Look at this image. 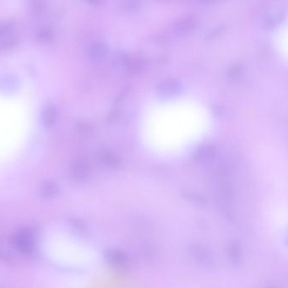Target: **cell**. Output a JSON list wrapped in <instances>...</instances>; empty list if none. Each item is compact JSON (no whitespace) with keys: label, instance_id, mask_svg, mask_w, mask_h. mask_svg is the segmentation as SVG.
Segmentation results:
<instances>
[{"label":"cell","instance_id":"obj_1","mask_svg":"<svg viewBox=\"0 0 288 288\" xmlns=\"http://www.w3.org/2000/svg\"><path fill=\"white\" fill-rule=\"evenodd\" d=\"M13 244L23 254H31L35 250L36 234L31 228H22L14 234Z\"/></svg>","mask_w":288,"mask_h":288},{"label":"cell","instance_id":"obj_2","mask_svg":"<svg viewBox=\"0 0 288 288\" xmlns=\"http://www.w3.org/2000/svg\"><path fill=\"white\" fill-rule=\"evenodd\" d=\"M189 255L198 266L205 269L212 268L214 266V257L212 251L207 247L198 243L192 244L189 246Z\"/></svg>","mask_w":288,"mask_h":288},{"label":"cell","instance_id":"obj_3","mask_svg":"<svg viewBox=\"0 0 288 288\" xmlns=\"http://www.w3.org/2000/svg\"><path fill=\"white\" fill-rule=\"evenodd\" d=\"M71 172L74 180L79 182H85L90 179L92 170L88 162L84 159H79L72 164Z\"/></svg>","mask_w":288,"mask_h":288},{"label":"cell","instance_id":"obj_4","mask_svg":"<svg viewBox=\"0 0 288 288\" xmlns=\"http://www.w3.org/2000/svg\"><path fill=\"white\" fill-rule=\"evenodd\" d=\"M103 256L104 259H106L107 262L116 267L125 266L128 262V257L126 255V253L119 249H114V248L107 249L103 252Z\"/></svg>","mask_w":288,"mask_h":288},{"label":"cell","instance_id":"obj_5","mask_svg":"<svg viewBox=\"0 0 288 288\" xmlns=\"http://www.w3.org/2000/svg\"><path fill=\"white\" fill-rule=\"evenodd\" d=\"M196 19L192 16H184L173 24V30L180 35H185L196 28Z\"/></svg>","mask_w":288,"mask_h":288},{"label":"cell","instance_id":"obj_6","mask_svg":"<svg viewBox=\"0 0 288 288\" xmlns=\"http://www.w3.org/2000/svg\"><path fill=\"white\" fill-rule=\"evenodd\" d=\"M58 119V109L54 104L48 103L42 112V122L47 128L54 127Z\"/></svg>","mask_w":288,"mask_h":288},{"label":"cell","instance_id":"obj_7","mask_svg":"<svg viewBox=\"0 0 288 288\" xmlns=\"http://www.w3.org/2000/svg\"><path fill=\"white\" fill-rule=\"evenodd\" d=\"M182 84L175 79H167L157 85V89L164 95H174L182 90Z\"/></svg>","mask_w":288,"mask_h":288},{"label":"cell","instance_id":"obj_8","mask_svg":"<svg viewBox=\"0 0 288 288\" xmlns=\"http://www.w3.org/2000/svg\"><path fill=\"white\" fill-rule=\"evenodd\" d=\"M108 48L103 42H95L87 48V55L92 60H100L106 57Z\"/></svg>","mask_w":288,"mask_h":288},{"label":"cell","instance_id":"obj_9","mask_svg":"<svg viewBox=\"0 0 288 288\" xmlns=\"http://www.w3.org/2000/svg\"><path fill=\"white\" fill-rule=\"evenodd\" d=\"M217 150L213 144H205L196 150L194 157L196 161L200 162H206L212 161L216 156Z\"/></svg>","mask_w":288,"mask_h":288},{"label":"cell","instance_id":"obj_10","mask_svg":"<svg viewBox=\"0 0 288 288\" xmlns=\"http://www.w3.org/2000/svg\"><path fill=\"white\" fill-rule=\"evenodd\" d=\"M60 189L56 182L52 180H47L42 183L40 188L41 196L47 199L54 198L59 195Z\"/></svg>","mask_w":288,"mask_h":288},{"label":"cell","instance_id":"obj_11","mask_svg":"<svg viewBox=\"0 0 288 288\" xmlns=\"http://www.w3.org/2000/svg\"><path fill=\"white\" fill-rule=\"evenodd\" d=\"M228 255L233 265L239 266L243 259V251H242L240 243L237 241L231 242L228 244Z\"/></svg>","mask_w":288,"mask_h":288},{"label":"cell","instance_id":"obj_12","mask_svg":"<svg viewBox=\"0 0 288 288\" xmlns=\"http://www.w3.org/2000/svg\"><path fill=\"white\" fill-rule=\"evenodd\" d=\"M99 158L104 165L111 168H117L121 164L120 157L117 154L108 150H103L101 151L99 153Z\"/></svg>","mask_w":288,"mask_h":288},{"label":"cell","instance_id":"obj_13","mask_svg":"<svg viewBox=\"0 0 288 288\" xmlns=\"http://www.w3.org/2000/svg\"><path fill=\"white\" fill-rule=\"evenodd\" d=\"M131 57L125 52H119L112 58V64L116 67L127 68Z\"/></svg>","mask_w":288,"mask_h":288},{"label":"cell","instance_id":"obj_14","mask_svg":"<svg viewBox=\"0 0 288 288\" xmlns=\"http://www.w3.org/2000/svg\"><path fill=\"white\" fill-rule=\"evenodd\" d=\"M243 73H244V65L241 63H236L231 65L227 74L230 80H237L243 76Z\"/></svg>","mask_w":288,"mask_h":288},{"label":"cell","instance_id":"obj_15","mask_svg":"<svg viewBox=\"0 0 288 288\" xmlns=\"http://www.w3.org/2000/svg\"><path fill=\"white\" fill-rule=\"evenodd\" d=\"M18 87V80L16 77L6 76L0 79V90H14Z\"/></svg>","mask_w":288,"mask_h":288},{"label":"cell","instance_id":"obj_16","mask_svg":"<svg viewBox=\"0 0 288 288\" xmlns=\"http://www.w3.org/2000/svg\"><path fill=\"white\" fill-rule=\"evenodd\" d=\"M144 66H145V59L143 57L138 56V57L130 58V61L126 69H128V71L131 72H139L141 70H143Z\"/></svg>","mask_w":288,"mask_h":288},{"label":"cell","instance_id":"obj_17","mask_svg":"<svg viewBox=\"0 0 288 288\" xmlns=\"http://www.w3.org/2000/svg\"><path fill=\"white\" fill-rule=\"evenodd\" d=\"M70 224H71V228L74 229V232H76L78 234H80L81 236L87 235L88 233L87 225L85 224V222L80 219H71Z\"/></svg>","mask_w":288,"mask_h":288},{"label":"cell","instance_id":"obj_18","mask_svg":"<svg viewBox=\"0 0 288 288\" xmlns=\"http://www.w3.org/2000/svg\"><path fill=\"white\" fill-rule=\"evenodd\" d=\"M182 196L188 198L189 200L195 202L196 204H198V205H204L206 204L205 197L202 196L201 195H199L198 193L185 191V192L182 193Z\"/></svg>","mask_w":288,"mask_h":288},{"label":"cell","instance_id":"obj_19","mask_svg":"<svg viewBox=\"0 0 288 288\" xmlns=\"http://www.w3.org/2000/svg\"><path fill=\"white\" fill-rule=\"evenodd\" d=\"M38 37L42 42H51L53 40V33L49 30H42L38 34Z\"/></svg>","mask_w":288,"mask_h":288},{"label":"cell","instance_id":"obj_20","mask_svg":"<svg viewBox=\"0 0 288 288\" xmlns=\"http://www.w3.org/2000/svg\"><path fill=\"white\" fill-rule=\"evenodd\" d=\"M12 28V24L10 23H4L0 25V39L4 37L7 34L10 33Z\"/></svg>","mask_w":288,"mask_h":288},{"label":"cell","instance_id":"obj_21","mask_svg":"<svg viewBox=\"0 0 288 288\" xmlns=\"http://www.w3.org/2000/svg\"><path fill=\"white\" fill-rule=\"evenodd\" d=\"M32 8L33 13L36 15H41L43 13L45 6H44L43 3H41V2H34L32 3Z\"/></svg>","mask_w":288,"mask_h":288},{"label":"cell","instance_id":"obj_22","mask_svg":"<svg viewBox=\"0 0 288 288\" xmlns=\"http://www.w3.org/2000/svg\"><path fill=\"white\" fill-rule=\"evenodd\" d=\"M0 259H3L5 261H10L12 259V255L10 251L5 250L3 246H0Z\"/></svg>","mask_w":288,"mask_h":288},{"label":"cell","instance_id":"obj_23","mask_svg":"<svg viewBox=\"0 0 288 288\" xmlns=\"http://www.w3.org/2000/svg\"><path fill=\"white\" fill-rule=\"evenodd\" d=\"M139 6H140V3L137 1H126L124 3V7L125 9L130 10V11L137 10Z\"/></svg>","mask_w":288,"mask_h":288},{"label":"cell","instance_id":"obj_24","mask_svg":"<svg viewBox=\"0 0 288 288\" xmlns=\"http://www.w3.org/2000/svg\"><path fill=\"white\" fill-rule=\"evenodd\" d=\"M223 28H224V27H223L222 25H219V26H216V27H214L212 31H210L208 34L206 35V38H212L215 36L218 35V34L223 30Z\"/></svg>","mask_w":288,"mask_h":288},{"label":"cell","instance_id":"obj_25","mask_svg":"<svg viewBox=\"0 0 288 288\" xmlns=\"http://www.w3.org/2000/svg\"><path fill=\"white\" fill-rule=\"evenodd\" d=\"M275 19H273V18H269V19H266V22H265V25H266L267 28H272L273 26H275Z\"/></svg>","mask_w":288,"mask_h":288},{"label":"cell","instance_id":"obj_26","mask_svg":"<svg viewBox=\"0 0 288 288\" xmlns=\"http://www.w3.org/2000/svg\"><path fill=\"white\" fill-rule=\"evenodd\" d=\"M267 288H277L275 286H269V287H267Z\"/></svg>","mask_w":288,"mask_h":288}]
</instances>
